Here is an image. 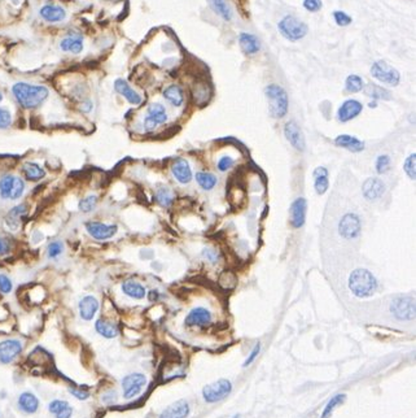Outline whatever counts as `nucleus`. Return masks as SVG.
<instances>
[{
  "instance_id": "1",
  "label": "nucleus",
  "mask_w": 416,
  "mask_h": 418,
  "mask_svg": "<svg viewBox=\"0 0 416 418\" xmlns=\"http://www.w3.org/2000/svg\"><path fill=\"white\" fill-rule=\"evenodd\" d=\"M13 96L16 97L17 103L25 109H34L42 106L49 91L46 86L40 85H29L25 82H18L12 87Z\"/></svg>"
},
{
  "instance_id": "2",
  "label": "nucleus",
  "mask_w": 416,
  "mask_h": 418,
  "mask_svg": "<svg viewBox=\"0 0 416 418\" xmlns=\"http://www.w3.org/2000/svg\"><path fill=\"white\" fill-rule=\"evenodd\" d=\"M349 289L356 298H370L376 292L377 281L366 269H356L349 277Z\"/></svg>"
},
{
  "instance_id": "3",
  "label": "nucleus",
  "mask_w": 416,
  "mask_h": 418,
  "mask_svg": "<svg viewBox=\"0 0 416 418\" xmlns=\"http://www.w3.org/2000/svg\"><path fill=\"white\" fill-rule=\"evenodd\" d=\"M270 113L275 118H282L288 112V96L279 85H268L265 90Z\"/></svg>"
},
{
  "instance_id": "4",
  "label": "nucleus",
  "mask_w": 416,
  "mask_h": 418,
  "mask_svg": "<svg viewBox=\"0 0 416 418\" xmlns=\"http://www.w3.org/2000/svg\"><path fill=\"white\" fill-rule=\"evenodd\" d=\"M280 33L285 39L296 42V40L302 39L308 34V25L303 23L302 21L297 20L293 16H287L283 18L278 25Z\"/></svg>"
},
{
  "instance_id": "5",
  "label": "nucleus",
  "mask_w": 416,
  "mask_h": 418,
  "mask_svg": "<svg viewBox=\"0 0 416 418\" xmlns=\"http://www.w3.org/2000/svg\"><path fill=\"white\" fill-rule=\"evenodd\" d=\"M25 192V184L20 177L4 175L0 178V196L6 200H17Z\"/></svg>"
},
{
  "instance_id": "6",
  "label": "nucleus",
  "mask_w": 416,
  "mask_h": 418,
  "mask_svg": "<svg viewBox=\"0 0 416 418\" xmlns=\"http://www.w3.org/2000/svg\"><path fill=\"white\" fill-rule=\"evenodd\" d=\"M394 317L401 321H408L415 317V299L411 296H397L391 304Z\"/></svg>"
},
{
  "instance_id": "7",
  "label": "nucleus",
  "mask_w": 416,
  "mask_h": 418,
  "mask_svg": "<svg viewBox=\"0 0 416 418\" xmlns=\"http://www.w3.org/2000/svg\"><path fill=\"white\" fill-rule=\"evenodd\" d=\"M371 74L380 82L391 85V86H397L401 80V74L398 70L384 61H376L371 68Z\"/></svg>"
},
{
  "instance_id": "8",
  "label": "nucleus",
  "mask_w": 416,
  "mask_h": 418,
  "mask_svg": "<svg viewBox=\"0 0 416 418\" xmlns=\"http://www.w3.org/2000/svg\"><path fill=\"white\" fill-rule=\"evenodd\" d=\"M231 389V382L228 381V379H219V381L204 387L203 395L205 401H208V403H217V401L223 400L226 396L230 395Z\"/></svg>"
},
{
  "instance_id": "9",
  "label": "nucleus",
  "mask_w": 416,
  "mask_h": 418,
  "mask_svg": "<svg viewBox=\"0 0 416 418\" xmlns=\"http://www.w3.org/2000/svg\"><path fill=\"white\" fill-rule=\"evenodd\" d=\"M340 234L345 239H354L360 234V220L354 213H348L341 218L339 224Z\"/></svg>"
},
{
  "instance_id": "10",
  "label": "nucleus",
  "mask_w": 416,
  "mask_h": 418,
  "mask_svg": "<svg viewBox=\"0 0 416 418\" xmlns=\"http://www.w3.org/2000/svg\"><path fill=\"white\" fill-rule=\"evenodd\" d=\"M86 230L91 235L92 238L97 241H106L109 238H113L117 234L118 227L117 225H106L101 222H87L86 224Z\"/></svg>"
},
{
  "instance_id": "11",
  "label": "nucleus",
  "mask_w": 416,
  "mask_h": 418,
  "mask_svg": "<svg viewBox=\"0 0 416 418\" xmlns=\"http://www.w3.org/2000/svg\"><path fill=\"white\" fill-rule=\"evenodd\" d=\"M166 121H168V113H166L165 107L161 104H151L147 117L144 118V126H146L147 132H151L157 125L165 123Z\"/></svg>"
},
{
  "instance_id": "12",
  "label": "nucleus",
  "mask_w": 416,
  "mask_h": 418,
  "mask_svg": "<svg viewBox=\"0 0 416 418\" xmlns=\"http://www.w3.org/2000/svg\"><path fill=\"white\" fill-rule=\"evenodd\" d=\"M147 379L146 377L143 374H130L127 377H125L122 381V387H123V395L125 398L131 399L134 396L139 395L140 391L143 389L144 384H146Z\"/></svg>"
},
{
  "instance_id": "13",
  "label": "nucleus",
  "mask_w": 416,
  "mask_h": 418,
  "mask_svg": "<svg viewBox=\"0 0 416 418\" xmlns=\"http://www.w3.org/2000/svg\"><path fill=\"white\" fill-rule=\"evenodd\" d=\"M22 351L21 342L8 339L0 343V362L2 364H9L14 358L17 357Z\"/></svg>"
},
{
  "instance_id": "14",
  "label": "nucleus",
  "mask_w": 416,
  "mask_h": 418,
  "mask_svg": "<svg viewBox=\"0 0 416 418\" xmlns=\"http://www.w3.org/2000/svg\"><path fill=\"white\" fill-rule=\"evenodd\" d=\"M306 209H308V204L303 198H298L292 203L291 205V224L292 226L299 229L302 227L305 224L306 218Z\"/></svg>"
},
{
  "instance_id": "15",
  "label": "nucleus",
  "mask_w": 416,
  "mask_h": 418,
  "mask_svg": "<svg viewBox=\"0 0 416 418\" xmlns=\"http://www.w3.org/2000/svg\"><path fill=\"white\" fill-rule=\"evenodd\" d=\"M171 173L175 177V179L182 185L189 184L192 180V169L188 161L184 159H177L171 166Z\"/></svg>"
},
{
  "instance_id": "16",
  "label": "nucleus",
  "mask_w": 416,
  "mask_h": 418,
  "mask_svg": "<svg viewBox=\"0 0 416 418\" xmlns=\"http://www.w3.org/2000/svg\"><path fill=\"white\" fill-rule=\"evenodd\" d=\"M213 320L210 310L206 308H195L189 312V315L185 317V325L187 326H205L209 325Z\"/></svg>"
},
{
  "instance_id": "17",
  "label": "nucleus",
  "mask_w": 416,
  "mask_h": 418,
  "mask_svg": "<svg viewBox=\"0 0 416 418\" xmlns=\"http://www.w3.org/2000/svg\"><path fill=\"white\" fill-rule=\"evenodd\" d=\"M362 109L363 106L359 101L354 100V99H349V100H346L345 103L340 107L337 116H339V120L341 122H348V121L353 120V118H355L356 116L359 115L362 112Z\"/></svg>"
},
{
  "instance_id": "18",
  "label": "nucleus",
  "mask_w": 416,
  "mask_h": 418,
  "mask_svg": "<svg viewBox=\"0 0 416 418\" xmlns=\"http://www.w3.org/2000/svg\"><path fill=\"white\" fill-rule=\"evenodd\" d=\"M284 134L289 143L297 149V151H303L305 149V138H303L302 132L297 126L294 122H288L284 127Z\"/></svg>"
},
{
  "instance_id": "19",
  "label": "nucleus",
  "mask_w": 416,
  "mask_h": 418,
  "mask_svg": "<svg viewBox=\"0 0 416 418\" xmlns=\"http://www.w3.org/2000/svg\"><path fill=\"white\" fill-rule=\"evenodd\" d=\"M385 192V185L379 178H368L363 184V195L368 200H377Z\"/></svg>"
},
{
  "instance_id": "20",
  "label": "nucleus",
  "mask_w": 416,
  "mask_h": 418,
  "mask_svg": "<svg viewBox=\"0 0 416 418\" xmlns=\"http://www.w3.org/2000/svg\"><path fill=\"white\" fill-rule=\"evenodd\" d=\"M114 90H116L118 94L122 95L125 99H127L128 103H131L132 106H139L143 101L142 96H140L134 89H131L130 85H128L126 81L121 80V78L120 80H116V82H114Z\"/></svg>"
},
{
  "instance_id": "21",
  "label": "nucleus",
  "mask_w": 416,
  "mask_h": 418,
  "mask_svg": "<svg viewBox=\"0 0 416 418\" xmlns=\"http://www.w3.org/2000/svg\"><path fill=\"white\" fill-rule=\"evenodd\" d=\"M99 310V301L95 296H85L79 303V315L85 321H91Z\"/></svg>"
},
{
  "instance_id": "22",
  "label": "nucleus",
  "mask_w": 416,
  "mask_h": 418,
  "mask_svg": "<svg viewBox=\"0 0 416 418\" xmlns=\"http://www.w3.org/2000/svg\"><path fill=\"white\" fill-rule=\"evenodd\" d=\"M189 414L188 403L184 400H179L177 403L171 404L170 407L166 408L161 413L160 418H187Z\"/></svg>"
},
{
  "instance_id": "23",
  "label": "nucleus",
  "mask_w": 416,
  "mask_h": 418,
  "mask_svg": "<svg viewBox=\"0 0 416 418\" xmlns=\"http://www.w3.org/2000/svg\"><path fill=\"white\" fill-rule=\"evenodd\" d=\"M40 16L43 20L48 21V22H57V21H63L66 17L65 9L53 4H47V6L40 8Z\"/></svg>"
},
{
  "instance_id": "24",
  "label": "nucleus",
  "mask_w": 416,
  "mask_h": 418,
  "mask_svg": "<svg viewBox=\"0 0 416 418\" xmlns=\"http://www.w3.org/2000/svg\"><path fill=\"white\" fill-rule=\"evenodd\" d=\"M335 143L339 147H342V148L351 152H360L365 149V143L359 141L358 138L351 137V135H340V137L336 138Z\"/></svg>"
},
{
  "instance_id": "25",
  "label": "nucleus",
  "mask_w": 416,
  "mask_h": 418,
  "mask_svg": "<svg viewBox=\"0 0 416 418\" xmlns=\"http://www.w3.org/2000/svg\"><path fill=\"white\" fill-rule=\"evenodd\" d=\"M239 43L240 48H241V51L245 55H253L260 51L261 48L260 40L257 39V37H254L252 34H246V33L240 34Z\"/></svg>"
},
{
  "instance_id": "26",
  "label": "nucleus",
  "mask_w": 416,
  "mask_h": 418,
  "mask_svg": "<svg viewBox=\"0 0 416 418\" xmlns=\"http://www.w3.org/2000/svg\"><path fill=\"white\" fill-rule=\"evenodd\" d=\"M328 186H329V182H328L327 169L323 166H319V168L314 170V187H315V191H317V194L323 195L327 192Z\"/></svg>"
},
{
  "instance_id": "27",
  "label": "nucleus",
  "mask_w": 416,
  "mask_h": 418,
  "mask_svg": "<svg viewBox=\"0 0 416 418\" xmlns=\"http://www.w3.org/2000/svg\"><path fill=\"white\" fill-rule=\"evenodd\" d=\"M22 173L30 182H38L46 177V170L35 163H25L22 165Z\"/></svg>"
},
{
  "instance_id": "28",
  "label": "nucleus",
  "mask_w": 416,
  "mask_h": 418,
  "mask_svg": "<svg viewBox=\"0 0 416 418\" xmlns=\"http://www.w3.org/2000/svg\"><path fill=\"white\" fill-rule=\"evenodd\" d=\"M122 291L125 295H127L128 298L136 299V300H140L146 296L147 291L146 287L142 286L140 283L135 281H126L122 283Z\"/></svg>"
},
{
  "instance_id": "29",
  "label": "nucleus",
  "mask_w": 416,
  "mask_h": 418,
  "mask_svg": "<svg viewBox=\"0 0 416 418\" xmlns=\"http://www.w3.org/2000/svg\"><path fill=\"white\" fill-rule=\"evenodd\" d=\"M26 213V205L25 204H21V205L14 206L13 209H11L8 212L6 217V224L12 231H16L20 226V218L22 217Z\"/></svg>"
},
{
  "instance_id": "30",
  "label": "nucleus",
  "mask_w": 416,
  "mask_h": 418,
  "mask_svg": "<svg viewBox=\"0 0 416 418\" xmlns=\"http://www.w3.org/2000/svg\"><path fill=\"white\" fill-rule=\"evenodd\" d=\"M60 47L63 51L71 52V54H79L83 49V40L78 35H69L61 40Z\"/></svg>"
},
{
  "instance_id": "31",
  "label": "nucleus",
  "mask_w": 416,
  "mask_h": 418,
  "mask_svg": "<svg viewBox=\"0 0 416 418\" xmlns=\"http://www.w3.org/2000/svg\"><path fill=\"white\" fill-rule=\"evenodd\" d=\"M18 405H20L21 409L25 413H35L38 410V407H39V401H38L37 396L34 394L30 393H23L22 395L18 399Z\"/></svg>"
},
{
  "instance_id": "32",
  "label": "nucleus",
  "mask_w": 416,
  "mask_h": 418,
  "mask_svg": "<svg viewBox=\"0 0 416 418\" xmlns=\"http://www.w3.org/2000/svg\"><path fill=\"white\" fill-rule=\"evenodd\" d=\"M95 329H96V331L99 332L100 335L106 339L116 338L118 335V332H120L117 325L112 324V322L106 321V320H99L95 324Z\"/></svg>"
},
{
  "instance_id": "33",
  "label": "nucleus",
  "mask_w": 416,
  "mask_h": 418,
  "mask_svg": "<svg viewBox=\"0 0 416 418\" xmlns=\"http://www.w3.org/2000/svg\"><path fill=\"white\" fill-rule=\"evenodd\" d=\"M163 97L166 100L170 101L171 104L174 107H180L184 101V94H183V90L180 89L177 85H171L168 89H165L163 91Z\"/></svg>"
},
{
  "instance_id": "34",
  "label": "nucleus",
  "mask_w": 416,
  "mask_h": 418,
  "mask_svg": "<svg viewBox=\"0 0 416 418\" xmlns=\"http://www.w3.org/2000/svg\"><path fill=\"white\" fill-rule=\"evenodd\" d=\"M208 3H209V6L211 7V9H213L217 15H219L223 20L225 21L231 20L232 11L226 0H208Z\"/></svg>"
},
{
  "instance_id": "35",
  "label": "nucleus",
  "mask_w": 416,
  "mask_h": 418,
  "mask_svg": "<svg viewBox=\"0 0 416 418\" xmlns=\"http://www.w3.org/2000/svg\"><path fill=\"white\" fill-rule=\"evenodd\" d=\"M211 91L210 87L208 86V83H197L193 90V99L196 104L203 106V104L208 103L209 97H210Z\"/></svg>"
},
{
  "instance_id": "36",
  "label": "nucleus",
  "mask_w": 416,
  "mask_h": 418,
  "mask_svg": "<svg viewBox=\"0 0 416 418\" xmlns=\"http://www.w3.org/2000/svg\"><path fill=\"white\" fill-rule=\"evenodd\" d=\"M196 180L200 186L203 187L204 190H208V191L209 190L214 189L215 185H217V178H215V175H213L211 173H208V172L197 173Z\"/></svg>"
},
{
  "instance_id": "37",
  "label": "nucleus",
  "mask_w": 416,
  "mask_h": 418,
  "mask_svg": "<svg viewBox=\"0 0 416 418\" xmlns=\"http://www.w3.org/2000/svg\"><path fill=\"white\" fill-rule=\"evenodd\" d=\"M97 201H99L97 196H95V195H90V196H87V198L82 199V200L79 201L78 208H79L80 212L90 213V212H92V211H95V208H96V205H97Z\"/></svg>"
},
{
  "instance_id": "38",
  "label": "nucleus",
  "mask_w": 416,
  "mask_h": 418,
  "mask_svg": "<svg viewBox=\"0 0 416 418\" xmlns=\"http://www.w3.org/2000/svg\"><path fill=\"white\" fill-rule=\"evenodd\" d=\"M345 399H346V395H344V394H340V395L334 396V398L329 400V403L327 404V407L324 408V412H323L322 418H329V417H331L332 412L335 410L336 405L344 403V401H345Z\"/></svg>"
},
{
  "instance_id": "39",
  "label": "nucleus",
  "mask_w": 416,
  "mask_h": 418,
  "mask_svg": "<svg viewBox=\"0 0 416 418\" xmlns=\"http://www.w3.org/2000/svg\"><path fill=\"white\" fill-rule=\"evenodd\" d=\"M366 94L371 97H376V99H385V100L391 99L389 92L386 91V90H384L382 87L376 86V85H372V83L366 87Z\"/></svg>"
},
{
  "instance_id": "40",
  "label": "nucleus",
  "mask_w": 416,
  "mask_h": 418,
  "mask_svg": "<svg viewBox=\"0 0 416 418\" xmlns=\"http://www.w3.org/2000/svg\"><path fill=\"white\" fill-rule=\"evenodd\" d=\"M156 200L162 206H170L173 203V194L166 187H161L156 192Z\"/></svg>"
},
{
  "instance_id": "41",
  "label": "nucleus",
  "mask_w": 416,
  "mask_h": 418,
  "mask_svg": "<svg viewBox=\"0 0 416 418\" xmlns=\"http://www.w3.org/2000/svg\"><path fill=\"white\" fill-rule=\"evenodd\" d=\"M363 89V80L358 75H349L346 78V90L349 92H359Z\"/></svg>"
},
{
  "instance_id": "42",
  "label": "nucleus",
  "mask_w": 416,
  "mask_h": 418,
  "mask_svg": "<svg viewBox=\"0 0 416 418\" xmlns=\"http://www.w3.org/2000/svg\"><path fill=\"white\" fill-rule=\"evenodd\" d=\"M416 155L412 153V155L408 156L405 161V165H403V169H405L406 174L410 177V179H415L416 178Z\"/></svg>"
},
{
  "instance_id": "43",
  "label": "nucleus",
  "mask_w": 416,
  "mask_h": 418,
  "mask_svg": "<svg viewBox=\"0 0 416 418\" xmlns=\"http://www.w3.org/2000/svg\"><path fill=\"white\" fill-rule=\"evenodd\" d=\"M391 168V158L386 155H381L376 160V170L379 174H384Z\"/></svg>"
},
{
  "instance_id": "44",
  "label": "nucleus",
  "mask_w": 416,
  "mask_h": 418,
  "mask_svg": "<svg viewBox=\"0 0 416 418\" xmlns=\"http://www.w3.org/2000/svg\"><path fill=\"white\" fill-rule=\"evenodd\" d=\"M64 249V244L61 242H52V243L48 244V248H47V253H48L49 258H56L63 253Z\"/></svg>"
},
{
  "instance_id": "45",
  "label": "nucleus",
  "mask_w": 416,
  "mask_h": 418,
  "mask_svg": "<svg viewBox=\"0 0 416 418\" xmlns=\"http://www.w3.org/2000/svg\"><path fill=\"white\" fill-rule=\"evenodd\" d=\"M12 116L11 112L6 108H0V129H7L11 126Z\"/></svg>"
},
{
  "instance_id": "46",
  "label": "nucleus",
  "mask_w": 416,
  "mask_h": 418,
  "mask_svg": "<svg viewBox=\"0 0 416 418\" xmlns=\"http://www.w3.org/2000/svg\"><path fill=\"white\" fill-rule=\"evenodd\" d=\"M334 17H335V21L337 22V25H340V26H346L351 22V17L346 15L345 12L336 11L334 13Z\"/></svg>"
},
{
  "instance_id": "47",
  "label": "nucleus",
  "mask_w": 416,
  "mask_h": 418,
  "mask_svg": "<svg viewBox=\"0 0 416 418\" xmlns=\"http://www.w3.org/2000/svg\"><path fill=\"white\" fill-rule=\"evenodd\" d=\"M12 289H13V284L11 279L6 274H0V291L3 294H9Z\"/></svg>"
},
{
  "instance_id": "48",
  "label": "nucleus",
  "mask_w": 416,
  "mask_h": 418,
  "mask_svg": "<svg viewBox=\"0 0 416 418\" xmlns=\"http://www.w3.org/2000/svg\"><path fill=\"white\" fill-rule=\"evenodd\" d=\"M234 159L230 158V156H223V158H220V160L218 161V169H219L220 172H226V170L231 169L232 166H234Z\"/></svg>"
},
{
  "instance_id": "49",
  "label": "nucleus",
  "mask_w": 416,
  "mask_h": 418,
  "mask_svg": "<svg viewBox=\"0 0 416 418\" xmlns=\"http://www.w3.org/2000/svg\"><path fill=\"white\" fill-rule=\"evenodd\" d=\"M69 404L66 403V401H63V400H54L52 401L51 404H49V412L53 413V414H57V413L60 412V410H63L64 408L68 407Z\"/></svg>"
},
{
  "instance_id": "50",
  "label": "nucleus",
  "mask_w": 416,
  "mask_h": 418,
  "mask_svg": "<svg viewBox=\"0 0 416 418\" xmlns=\"http://www.w3.org/2000/svg\"><path fill=\"white\" fill-rule=\"evenodd\" d=\"M303 7L310 12H318L322 8V0H305Z\"/></svg>"
},
{
  "instance_id": "51",
  "label": "nucleus",
  "mask_w": 416,
  "mask_h": 418,
  "mask_svg": "<svg viewBox=\"0 0 416 418\" xmlns=\"http://www.w3.org/2000/svg\"><path fill=\"white\" fill-rule=\"evenodd\" d=\"M204 256H205V257L208 258L211 264L218 263V258H219V255H218L217 251H215V249H210V248L204 249Z\"/></svg>"
},
{
  "instance_id": "52",
  "label": "nucleus",
  "mask_w": 416,
  "mask_h": 418,
  "mask_svg": "<svg viewBox=\"0 0 416 418\" xmlns=\"http://www.w3.org/2000/svg\"><path fill=\"white\" fill-rule=\"evenodd\" d=\"M260 351H261V346H260V344H257V346L254 347V350L252 351L251 355H249V357L246 358L245 362H244V367H248V365H251L252 362H253V361H254V358H256L257 356H258V353H260Z\"/></svg>"
},
{
  "instance_id": "53",
  "label": "nucleus",
  "mask_w": 416,
  "mask_h": 418,
  "mask_svg": "<svg viewBox=\"0 0 416 418\" xmlns=\"http://www.w3.org/2000/svg\"><path fill=\"white\" fill-rule=\"evenodd\" d=\"M71 413H73V409H71L70 405H68V407L64 408L63 410H60V412L54 415H56V418H70Z\"/></svg>"
},
{
  "instance_id": "54",
  "label": "nucleus",
  "mask_w": 416,
  "mask_h": 418,
  "mask_svg": "<svg viewBox=\"0 0 416 418\" xmlns=\"http://www.w3.org/2000/svg\"><path fill=\"white\" fill-rule=\"evenodd\" d=\"M69 391H70V393L73 394V395H74L75 398L80 399V400H85V399L89 398V394H87V393H83V391H78V389H75V388H70V389H69Z\"/></svg>"
},
{
  "instance_id": "55",
  "label": "nucleus",
  "mask_w": 416,
  "mask_h": 418,
  "mask_svg": "<svg viewBox=\"0 0 416 418\" xmlns=\"http://www.w3.org/2000/svg\"><path fill=\"white\" fill-rule=\"evenodd\" d=\"M9 248H8V244L6 243V242L3 241V239L0 238V256L2 255H6V253H8Z\"/></svg>"
},
{
  "instance_id": "56",
  "label": "nucleus",
  "mask_w": 416,
  "mask_h": 418,
  "mask_svg": "<svg viewBox=\"0 0 416 418\" xmlns=\"http://www.w3.org/2000/svg\"><path fill=\"white\" fill-rule=\"evenodd\" d=\"M157 296H158V294H157V291H151V295H149V299L151 300H153V299H157Z\"/></svg>"
},
{
  "instance_id": "57",
  "label": "nucleus",
  "mask_w": 416,
  "mask_h": 418,
  "mask_svg": "<svg viewBox=\"0 0 416 418\" xmlns=\"http://www.w3.org/2000/svg\"><path fill=\"white\" fill-rule=\"evenodd\" d=\"M2 100H3V95L0 94V101H2Z\"/></svg>"
},
{
  "instance_id": "58",
  "label": "nucleus",
  "mask_w": 416,
  "mask_h": 418,
  "mask_svg": "<svg viewBox=\"0 0 416 418\" xmlns=\"http://www.w3.org/2000/svg\"><path fill=\"white\" fill-rule=\"evenodd\" d=\"M235 418H239V415H235Z\"/></svg>"
}]
</instances>
